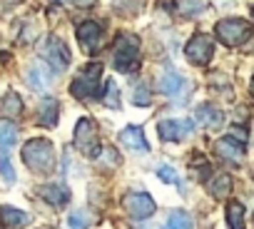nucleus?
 Instances as JSON below:
<instances>
[{
  "instance_id": "obj_6",
  "label": "nucleus",
  "mask_w": 254,
  "mask_h": 229,
  "mask_svg": "<svg viewBox=\"0 0 254 229\" xmlns=\"http://www.w3.org/2000/svg\"><path fill=\"white\" fill-rule=\"evenodd\" d=\"M185 55H187V60H190L192 65H197V67L209 65V60H212V55H214V40H212V35H207V33L192 35L190 43H187V48H185Z\"/></svg>"
},
{
  "instance_id": "obj_29",
  "label": "nucleus",
  "mask_w": 254,
  "mask_h": 229,
  "mask_svg": "<svg viewBox=\"0 0 254 229\" xmlns=\"http://www.w3.org/2000/svg\"><path fill=\"white\" fill-rule=\"evenodd\" d=\"M0 174H3L8 182H15V172H13V165H10L5 150H0Z\"/></svg>"
},
{
  "instance_id": "obj_1",
  "label": "nucleus",
  "mask_w": 254,
  "mask_h": 229,
  "mask_svg": "<svg viewBox=\"0 0 254 229\" xmlns=\"http://www.w3.org/2000/svg\"><path fill=\"white\" fill-rule=\"evenodd\" d=\"M23 162L35 172V174H48L55 170V147L45 137L28 140L23 147Z\"/></svg>"
},
{
  "instance_id": "obj_8",
  "label": "nucleus",
  "mask_w": 254,
  "mask_h": 229,
  "mask_svg": "<svg viewBox=\"0 0 254 229\" xmlns=\"http://www.w3.org/2000/svg\"><path fill=\"white\" fill-rule=\"evenodd\" d=\"M43 57L48 60L50 70H55V72H65V70L70 67V50H67V45H65L60 38H55V35L48 38V43H45V48H43Z\"/></svg>"
},
{
  "instance_id": "obj_20",
  "label": "nucleus",
  "mask_w": 254,
  "mask_h": 229,
  "mask_svg": "<svg viewBox=\"0 0 254 229\" xmlns=\"http://www.w3.org/2000/svg\"><path fill=\"white\" fill-rule=\"evenodd\" d=\"M162 229H194V219H192V214L187 209H175L167 217Z\"/></svg>"
},
{
  "instance_id": "obj_12",
  "label": "nucleus",
  "mask_w": 254,
  "mask_h": 229,
  "mask_svg": "<svg viewBox=\"0 0 254 229\" xmlns=\"http://www.w3.org/2000/svg\"><path fill=\"white\" fill-rule=\"evenodd\" d=\"M214 152H217L222 160L232 162V165H239V162L244 160V145L237 142L234 137H222V140H217V142H214Z\"/></svg>"
},
{
  "instance_id": "obj_13",
  "label": "nucleus",
  "mask_w": 254,
  "mask_h": 229,
  "mask_svg": "<svg viewBox=\"0 0 254 229\" xmlns=\"http://www.w3.org/2000/svg\"><path fill=\"white\" fill-rule=\"evenodd\" d=\"M120 142L127 147V150H135V152H150V145L145 140V132L140 125H127L122 132H120Z\"/></svg>"
},
{
  "instance_id": "obj_27",
  "label": "nucleus",
  "mask_w": 254,
  "mask_h": 229,
  "mask_svg": "<svg viewBox=\"0 0 254 229\" xmlns=\"http://www.w3.org/2000/svg\"><path fill=\"white\" fill-rule=\"evenodd\" d=\"M67 224H70V229H87V224H90V214L82 212V209H75V212L70 214Z\"/></svg>"
},
{
  "instance_id": "obj_24",
  "label": "nucleus",
  "mask_w": 254,
  "mask_h": 229,
  "mask_svg": "<svg viewBox=\"0 0 254 229\" xmlns=\"http://www.w3.org/2000/svg\"><path fill=\"white\" fill-rule=\"evenodd\" d=\"M227 224H229V229H244V207L239 202H229V207H227Z\"/></svg>"
},
{
  "instance_id": "obj_28",
  "label": "nucleus",
  "mask_w": 254,
  "mask_h": 229,
  "mask_svg": "<svg viewBox=\"0 0 254 229\" xmlns=\"http://www.w3.org/2000/svg\"><path fill=\"white\" fill-rule=\"evenodd\" d=\"M180 8L185 10V15H187V18L202 15V10H204V5H202V0H182V3H180Z\"/></svg>"
},
{
  "instance_id": "obj_23",
  "label": "nucleus",
  "mask_w": 254,
  "mask_h": 229,
  "mask_svg": "<svg viewBox=\"0 0 254 229\" xmlns=\"http://www.w3.org/2000/svg\"><path fill=\"white\" fill-rule=\"evenodd\" d=\"M132 102H135L137 107L152 105V90H150V85H147L145 80H140V82L132 87Z\"/></svg>"
},
{
  "instance_id": "obj_16",
  "label": "nucleus",
  "mask_w": 254,
  "mask_h": 229,
  "mask_svg": "<svg viewBox=\"0 0 254 229\" xmlns=\"http://www.w3.org/2000/svg\"><path fill=\"white\" fill-rule=\"evenodd\" d=\"M40 197L53 207H65L70 199V192L63 184H45V187H40Z\"/></svg>"
},
{
  "instance_id": "obj_22",
  "label": "nucleus",
  "mask_w": 254,
  "mask_h": 229,
  "mask_svg": "<svg viewBox=\"0 0 254 229\" xmlns=\"http://www.w3.org/2000/svg\"><path fill=\"white\" fill-rule=\"evenodd\" d=\"M3 112L8 114V117H20L23 114V97L18 92H8L3 97Z\"/></svg>"
},
{
  "instance_id": "obj_10",
  "label": "nucleus",
  "mask_w": 254,
  "mask_h": 229,
  "mask_svg": "<svg viewBox=\"0 0 254 229\" xmlns=\"http://www.w3.org/2000/svg\"><path fill=\"white\" fill-rule=\"evenodd\" d=\"M160 92L167 95V97H175L177 102H182L187 97V92H190V85H187V80L180 72L170 70V72H165L160 77Z\"/></svg>"
},
{
  "instance_id": "obj_21",
  "label": "nucleus",
  "mask_w": 254,
  "mask_h": 229,
  "mask_svg": "<svg viewBox=\"0 0 254 229\" xmlns=\"http://www.w3.org/2000/svg\"><path fill=\"white\" fill-rule=\"evenodd\" d=\"M18 142V127L8 120H0V150H10Z\"/></svg>"
},
{
  "instance_id": "obj_26",
  "label": "nucleus",
  "mask_w": 254,
  "mask_h": 229,
  "mask_svg": "<svg viewBox=\"0 0 254 229\" xmlns=\"http://www.w3.org/2000/svg\"><path fill=\"white\" fill-rule=\"evenodd\" d=\"M157 177H160L162 182H167V184H177L180 192H185V189H182V182H180V174H177L170 165H160V167H157Z\"/></svg>"
},
{
  "instance_id": "obj_2",
  "label": "nucleus",
  "mask_w": 254,
  "mask_h": 229,
  "mask_svg": "<svg viewBox=\"0 0 254 229\" xmlns=\"http://www.w3.org/2000/svg\"><path fill=\"white\" fill-rule=\"evenodd\" d=\"M140 57V38L132 33H120L112 45V62L117 72H132Z\"/></svg>"
},
{
  "instance_id": "obj_3",
  "label": "nucleus",
  "mask_w": 254,
  "mask_h": 229,
  "mask_svg": "<svg viewBox=\"0 0 254 229\" xmlns=\"http://www.w3.org/2000/svg\"><path fill=\"white\" fill-rule=\"evenodd\" d=\"M100 77H102V65L100 62H90L80 70V75L70 82V92L77 100H90V97H100Z\"/></svg>"
},
{
  "instance_id": "obj_30",
  "label": "nucleus",
  "mask_w": 254,
  "mask_h": 229,
  "mask_svg": "<svg viewBox=\"0 0 254 229\" xmlns=\"http://www.w3.org/2000/svg\"><path fill=\"white\" fill-rule=\"evenodd\" d=\"M229 137H234L237 142H242V145H244L249 135H247V130H244L242 125H232V127H229Z\"/></svg>"
},
{
  "instance_id": "obj_32",
  "label": "nucleus",
  "mask_w": 254,
  "mask_h": 229,
  "mask_svg": "<svg viewBox=\"0 0 254 229\" xmlns=\"http://www.w3.org/2000/svg\"><path fill=\"white\" fill-rule=\"evenodd\" d=\"M58 3H63V0H58Z\"/></svg>"
},
{
  "instance_id": "obj_11",
  "label": "nucleus",
  "mask_w": 254,
  "mask_h": 229,
  "mask_svg": "<svg viewBox=\"0 0 254 229\" xmlns=\"http://www.w3.org/2000/svg\"><path fill=\"white\" fill-rule=\"evenodd\" d=\"M192 127H194L192 120H162L157 125V135L165 142H180V140H185L192 132Z\"/></svg>"
},
{
  "instance_id": "obj_7",
  "label": "nucleus",
  "mask_w": 254,
  "mask_h": 229,
  "mask_svg": "<svg viewBox=\"0 0 254 229\" xmlns=\"http://www.w3.org/2000/svg\"><path fill=\"white\" fill-rule=\"evenodd\" d=\"M122 207H125V212L130 214L132 219H147V217H152L155 209H157L155 199H152L147 192H127V194L122 197Z\"/></svg>"
},
{
  "instance_id": "obj_19",
  "label": "nucleus",
  "mask_w": 254,
  "mask_h": 229,
  "mask_svg": "<svg viewBox=\"0 0 254 229\" xmlns=\"http://www.w3.org/2000/svg\"><path fill=\"white\" fill-rule=\"evenodd\" d=\"M207 189L214 199H224L229 192H232V177L229 174H214L209 182H207Z\"/></svg>"
},
{
  "instance_id": "obj_25",
  "label": "nucleus",
  "mask_w": 254,
  "mask_h": 229,
  "mask_svg": "<svg viewBox=\"0 0 254 229\" xmlns=\"http://www.w3.org/2000/svg\"><path fill=\"white\" fill-rule=\"evenodd\" d=\"M100 97H102V102H105L107 107L120 110V90H117L115 80H107V85H105V90L100 92Z\"/></svg>"
},
{
  "instance_id": "obj_15",
  "label": "nucleus",
  "mask_w": 254,
  "mask_h": 229,
  "mask_svg": "<svg viewBox=\"0 0 254 229\" xmlns=\"http://www.w3.org/2000/svg\"><path fill=\"white\" fill-rule=\"evenodd\" d=\"M58 117H60V105H58V100L45 97V100L40 102V110H38V122H40L43 127H55V125H58Z\"/></svg>"
},
{
  "instance_id": "obj_9",
  "label": "nucleus",
  "mask_w": 254,
  "mask_h": 229,
  "mask_svg": "<svg viewBox=\"0 0 254 229\" xmlns=\"http://www.w3.org/2000/svg\"><path fill=\"white\" fill-rule=\"evenodd\" d=\"M77 43L82 45V50H85L87 55L97 53L100 45H102V28H100V23L85 20V23L77 28Z\"/></svg>"
},
{
  "instance_id": "obj_17",
  "label": "nucleus",
  "mask_w": 254,
  "mask_h": 229,
  "mask_svg": "<svg viewBox=\"0 0 254 229\" xmlns=\"http://www.w3.org/2000/svg\"><path fill=\"white\" fill-rule=\"evenodd\" d=\"M222 120H224L222 112H219L217 107H212V105H199L197 112H194V122H202V125H207V127H219Z\"/></svg>"
},
{
  "instance_id": "obj_5",
  "label": "nucleus",
  "mask_w": 254,
  "mask_h": 229,
  "mask_svg": "<svg viewBox=\"0 0 254 229\" xmlns=\"http://www.w3.org/2000/svg\"><path fill=\"white\" fill-rule=\"evenodd\" d=\"M72 140H75V147L85 157H90V160H97L100 157L102 147H100V140H97V127H95V122L90 117H80L77 120Z\"/></svg>"
},
{
  "instance_id": "obj_14",
  "label": "nucleus",
  "mask_w": 254,
  "mask_h": 229,
  "mask_svg": "<svg viewBox=\"0 0 254 229\" xmlns=\"http://www.w3.org/2000/svg\"><path fill=\"white\" fill-rule=\"evenodd\" d=\"M50 82H53V70H48L43 62L30 65V70H28V85H30L33 90L45 92V90L50 87Z\"/></svg>"
},
{
  "instance_id": "obj_31",
  "label": "nucleus",
  "mask_w": 254,
  "mask_h": 229,
  "mask_svg": "<svg viewBox=\"0 0 254 229\" xmlns=\"http://www.w3.org/2000/svg\"><path fill=\"white\" fill-rule=\"evenodd\" d=\"M249 87H252L249 92H252V97H254V77H252V85H249Z\"/></svg>"
},
{
  "instance_id": "obj_18",
  "label": "nucleus",
  "mask_w": 254,
  "mask_h": 229,
  "mask_svg": "<svg viewBox=\"0 0 254 229\" xmlns=\"http://www.w3.org/2000/svg\"><path fill=\"white\" fill-rule=\"evenodd\" d=\"M30 217L23 212V209H15V207H0V222H3L5 229H18L28 222Z\"/></svg>"
},
{
  "instance_id": "obj_4",
  "label": "nucleus",
  "mask_w": 254,
  "mask_h": 229,
  "mask_svg": "<svg viewBox=\"0 0 254 229\" xmlns=\"http://www.w3.org/2000/svg\"><path fill=\"white\" fill-rule=\"evenodd\" d=\"M214 33L227 48H239L252 38V23L242 18H224L214 25Z\"/></svg>"
}]
</instances>
